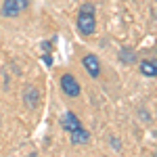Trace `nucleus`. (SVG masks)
<instances>
[{
	"label": "nucleus",
	"instance_id": "obj_1",
	"mask_svg": "<svg viewBox=\"0 0 157 157\" xmlns=\"http://www.w3.org/2000/svg\"><path fill=\"white\" fill-rule=\"evenodd\" d=\"M75 23H78V29H80L82 36H92L97 32V15H94V4L92 2L82 4Z\"/></svg>",
	"mask_w": 157,
	"mask_h": 157
},
{
	"label": "nucleus",
	"instance_id": "obj_2",
	"mask_svg": "<svg viewBox=\"0 0 157 157\" xmlns=\"http://www.w3.org/2000/svg\"><path fill=\"white\" fill-rule=\"evenodd\" d=\"M61 88H63V92L67 94V97H80V92H82V86H80V82L73 78L71 73H65V75H61Z\"/></svg>",
	"mask_w": 157,
	"mask_h": 157
},
{
	"label": "nucleus",
	"instance_id": "obj_3",
	"mask_svg": "<svg viewBox=\"0 0 157 157\" xmlns=\"http://www.w3.org/2000/svg\"><path fill=\"white\" fill-rule=\"evenodd\" d=\"M82 65L86 67V71L90 73L92 78L101 75V61L97 59V55H86L84 59H82Z\"/></svg>",
	"mask_w": 157,
	"mask_h": 157
},
{
	"label": "nucleus",
	"instance_id": "obj_4",
	"mask_svg": "<svg viewBox=\"0 0 157 157\" xmlns=\"http://www.w3.org/2000/svg\"><path fill=\"white\" fill-rule=\"evenodd\" d=\"M61 126H63V130L71 132V130H75V128H80V126H82V121H80V117H78L75 113L67 111V113L61 117Z\"/></svg>",
	"mask_w": 157,
	"mask_h": 157
},
{
	"label": "nucleus",
	"instance_id": "obj_5",
	"mask_svg": "<svg viewBox=\"0 0 157 157\" xmlns=\"http://www.w3.org/2000/svg\"><path fill=\"white\" fill-rule=\"evenodd\" d=\"M23 98H25V105H27L29 109H36L38 103H40V92H38V88L36 86H27Z\"/></svg>",
	"mask_w": 157,
	"mask_h": 157
},
{
	"label": "nucleus",
	"instance_id": "obj_6",
	"mask_svg": "<svg viewBox=\"0 0 157 157\" xmlns=\"http://www.w3.org/2000/svg\"><path fill=\"white\" fill-rule=\"evenodd\" d=\"M69 138H71L73 145H88L90 134H88V130H84V128L80 126V128H75V130H71V132H69Z\"/></svg>",
	"mask_w": 157,
	"mask_h": 157
},
{
	"label": "nucleus",
	"instance_id": "obj_7",
	"mask_svg": "<svg viewBox=\"0 0 157 157\" xmlns=\"http://www.w3.org/2000/svg\"><path fill=\"white\" fill-rule=\"evenodd\" d=\"M19 13H21V6L17 4V0H4V4L0 9V15H4V17H17Z\"/></svg>",
	"mask_w": 157,
	"mask_h": 157
},
{
	"label": "nucleus",
	"instance_id": "obj_8",
	"mask_svg": "<svg viewBox=\"0 0 157 157\" xmlns=\"http://www.w3.org/2000/svg\"><path fill=\"white\" fill-rule=\"evenodd\" d=\"M140 73L143 75H149V78H155L157 75V61H151L147 59L140 63Z\"/></svg>",
	"mask_w": 157,
	"mask_h": 157
},
{
	"label": "nucleus",
	"instance_id": "obj_9",
	"mask_svg": "<svg viewBox=\"0 0 157 157\" xmlns=\"http://www.w3.org/2000/svg\"><path fill=\"white\" fill-rule=\"evenodd\" d=\"M120 59H121V61H126V63H134L132 50H121V52H120Z\"/></svg>",
	"mask_w": 157,
	"mask_h": 157
},
{
	"label": "nucleus",
	"instance_id": "obj_10",
	"mask_svg": "<svg viewBox=\"0 0 157 157\" xmlns=\"http://www.w3.org/2000/svg\"><path fill=\"white\" fill-rule=\"evenodd\" d=\"M17 4L21 6V11H25V9L29 6V0H17Z\"/></svg>",
	"mask_w": 157,
	"mask_h": 157
},
{
	"label": "nucleus",
	"instance_id": "obj_11",
	"mask_svg": "<svg viewBox=\"0 0 157 157\" xmlns=\"http://www.w3.org/2000/svg\"><path fill=\"white\" fill-rule=\"evenodd\" d=\"M44 63H46V65H52V57H50V52L44 55Z\"/></svg>",
	"mask_w": 157,
	"mask_h": 157
},
{
	"label": "nucleus",
	"instance_id": "obj_12",
	"mask_svg": "<svg viewBox=\"0 0 157 157\" xmlns=\"http://www.w3.org/2000/svg\"><path fill=\"white\" fill-rule=\"evenodd\" d=\"M42 48H44L46 52H48V50H50V42H42Z\"/></svg>",
	"mask_w": 157,
	"mask_h": 157
},
{
	"label": "nucleus",
	"instance_id": "obj_13",
	"mask_svg": "<svg viewBox=\"0 0 157 157\" xmlns=\"http://www.w3.org/2000/svg\"><path fill=\"white\" fill-rule=\"evenodd\" d=\"M155 17H157V13H155Z\"/></svg>",
	"mask_w": 157,
	"mask_h": 157
}]
</instances>
